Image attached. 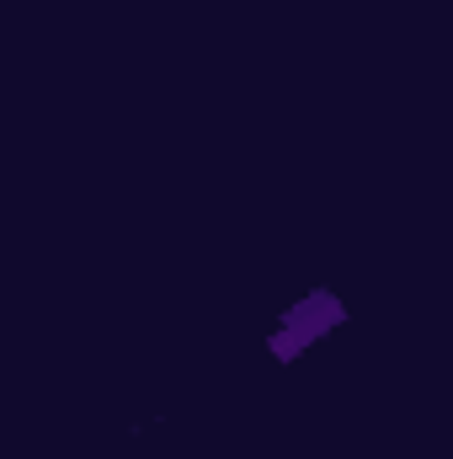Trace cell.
<instances>
[{
  "mask_svg": "<svg viewBox=\"0 0 453 459\" xmlns=\"http://www.w3.org/2000/svg\"><path fill=\"white\" fill-rule=\"evenodd\" d=\"M341 321H346V305H341L337 294L315 289V294H304V299L278 321V332L267 337V352H272L278 363H294V358L315 342V337H326V332L341 326Z\"/></svg>",
  "mask_w": 453,
  "mask_h": 459,
  "instance_id": "6da1fadb",
  "label": "cell"
}]
</instances>
